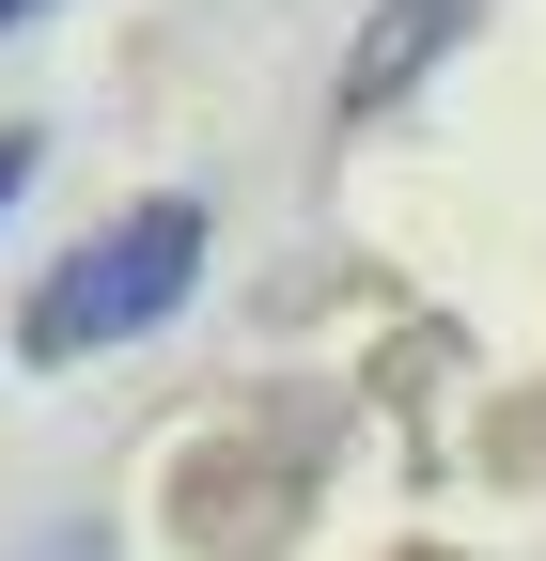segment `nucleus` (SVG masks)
I'll list each match as a JSON object with an SVG mask.
<instances>
[{
  "label": "nucleus",
  "mask_w": 546,
  "mask_h": 561,
  "mask_svg": "<svg viewBox=\"0 0 546 561\" xmlns=\"http://www.w3.org/2000/svg\"><path fill=\"white\" fill-rule=\"evenodd\" d=\"M203 250H219V219H203L187 187H157V203H125V219H94V234L16 297V359H32V375L125 359L141 328H172V312L203 297Z\"/></svg>",
  "instance_id": "nucleus-1"
},
{
  "label": "nucleus",
  "mask_w": 546,
  "mask_h": 561,
  "mask_svg": "<svg viewBox=\"0 0 546 561\" xmlns=\"http://www.w3.org/2000/svg\"><path fill=\"white\" fill-rule=\"evenodd\" d=\"M16 187H32V125H0V219H16Z\"/></svg>",
  "instance_id": "nucleus-3"
},
{
  "label": "nucleus",
  "mask_w": 546,
  "mask_h": 561,
  "mask_svg": "<svg viewBox=\"0 0 546 561\" xmlns=\"http://www.w3.org/2000/svg\"><path fill=\"white\" fill-rule=\"evenodd\" d=\"M468 16H485V0H375V16H360V47H344V79H328V94H344V125L406 110V94H422L437 62L468 47Z\"/></svg>",
  "instance_id": "nucleus-2"
},
{
  "label": "nucleus",
  "mask_w": 546,
  "mask_h": 561,
  "mask_svg": "<svg viewBox=\"0 0 546 561\" xmlns=\"http://www.w3.org/2000/svg\"><path fill=\"white\" fill-rule=\"evenodd\" d=\"M32 16H47V0H0V32H32Z\"/></svg>",
  "instance_id": "nucleus-5"
},
{
  "label": "nucleus",
  "mask_w": 546,
  "mask_h": 561,
  "mask_svg": "<svg viewBox=\"0 0 546 561\" xmlns=\"http://www.w3.org/2000/svg\"><path fill=\"white\" fill-rule=\"evenodd\" d=\"M32 561H110V530H62V546H32Z\"/></svg>",
  "instance_id": "nucleus-4"
}]
</instances>
